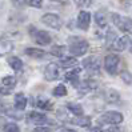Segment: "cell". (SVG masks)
<instances>
[{"label": "cell", "mask_w": 132, "mask_h": 132, "mask_svg": "<svg viewBox=\"0 0 132 132\" xmlns=\"http://www.w3.org/2000/svg\"><path fill=\"white\" fill-rule=\"evenodd\" d=\"M42 23H44L45 26H48V27H51L53 29H60L61 28V19L56 13H45V15H43Z\"/></svg>", "instance_id": "5"}, {"label": "cell", "mask_w": 132, "mask_h": 132, "mask_svg": "<svg viewBox=\"0 0 132 132\" xmlns=\"http://www.w3.org/2000/svg\"><path fill=\"white\" fill-rule=\"evenodd\" d=\"M112 21L123 32H128V31L132 29V19H129V18L120 16L118 13H112Z\"/></svg>", "instance_id": "3"}, {"label": "cell", "mask_w": 132, "mask_h": 132, "mask_svg": "<svg viewBox=\"0 0 132 132\" xmlns=\"http://www.w3.org/2000/svg\"><path fill=\"white\" fill-rule=\"evenodd\" d=\"M51 53L55 55V56H57V57H61L63 53H64V48L61 47V45H53L52 50H51Z\"/></svg>", "instance_id": "26"}, {"label": "cell", "mask_w": 132, "mask_h": 132, "mask_svg": "<svg viewBox=\"0 0 132 132\" xmlns=\"http://www.w3.org/2000/svg\"><path fill=\"white\" fill-rule=\"evenodd\" d=\"M24 2L28 5L34 7V8H42V5H43V0H24Z\"/></svg>", "instance_id": "27"}, {"label": "cell", "mask_w": 132, "mask_h": 132, "mask_svg": "<svg viewBox=\"0 0 132 132\" xmlns=\"http://www.w3.org/2000/svg\"><path fill=\"white\" fill-rule=\"evenodd\" d=\"M60 64H61V67H63V68H72L73 65L77 64V60L75 57H72V56H67V57L61 59V63Z\"/></svg>", "instance_id": "21"}, {"label": "cell", "mask_w": 132, "mask_h": 132, "mask_svg": "<svg viewBox=\"0 0 132 132\" xmlns=\"http://www.w3.org/2000/svg\"><path fill=\"white\" fill-rule=\"evenodd\" d=\"M95 21L99 27H104L107 24V18L103 12H96L95 13Z\"/></svg>", "instance_id": "23"}, {"label": "cell", "mask_w": 132, "mask_h": 132, "mask_svg": "<svg viewBox=\"0 0 132 132\" xmlns=\"http://www.w3.org/2000/svg\"><path fill=\"white\" fill-rule=\"evenodd\" d=\"M26 53L31 57H35V59H40V57H44L45 56V51L40 50V48H27L26 50Z\"/></svg>", "instance_id": "17"}, {"label": "cell", "mask_w": 132, "mask_h": 132, "mask_svg": "<svg viewBox=\"0 0 132 132\" xmlns=\"http://www.w3.org/2000/svg\"><path fill=\"white\" fill-rule=\"evenodd\" d=\"M121 79L124 80V83H126V84H132V75L128 73L127 71L121 72Z\"/></svg>", "instance_id": "28"}, {"label": "cell", "mask_w": 132, "mask_h": 132, "mask_svg": "<svg viewBox=\"0 0 132 132\" xmlns=\"http://www.w3.org/2000/svg\"><path fill=\"white\" fill-rule=\"evenodd\" d=\"M72 124H76L79 127H89L91 126V119L88 116H80V118H76L71 120Z\"/></svg>", "instance_id": "18"}, {"label": "cell", "mask_w": 132, "mask_h": 132, "mask_svg": "<svg viewBox=\"0 0 132 132\" xmlns=\"http://www.w3.org/2000/svg\"><path fill=\"white\" fill-rule=\"evenodd\" d=\"M11 94V89H7L4 87H0V95H10Z\"/></svg>", "instance_id": "31"}, {"label": "cell", "mask_w": 132, "mask_h": 132, "mask_svg": "<svg viewBox=\"0 0 132 132\" xmlns=\"http://www.w3.org/2000/svg\"><path fill=\"white\" fill-rule=\"evenodd\" d=\"M13 51V43L7 39H0V56H5Z\"/></svg>", "instance_id": "12"}, {"label": "cell", "mask_w": 132, "mask_h": 132, "mask_svg": "<svg viewBox=\"0 0 132 132\" xmlns=\"http://www.w3.org/2000/svg\"><path fill=\"white\" fill-rule=\"evenodd\" d=\"M89 23H91V13L87 11H81L77 16V27L83 31H87L89 28Z\"/></svg>", "instance_id": "10"}, {"label": "cell", "mask_w": 132, "mask_h": 132, "mask_svg": "<svg viewBox=\"0 0 132 132\" xmlns=\"http://www.w3.org/2000/svg\"><path fill=\"white\" fill-rule=\"evenodd\" d=\"M29 31L32 32V36H34V40L40 44V45H47L51 43V36L48 32L45 31H39V29H35L34 27H29Z\"/></svg>", "instance_id": "6"}, {"label": "cell", "mask_w": 132, "mask_h": 132, "mask_svg": "<svg viewBox=\"0 0 132 132\" xmlns=\"http://www.w3.org/2000/svg\"><path fill=\"white\" fill-rule=\"evenodd\" d=\"M127 39H128V44H129V51L132 52V35L127 36Z\"/></svg>", "instance_id": "33"}, {"label": "cell", "mask_w": 132, "mask_h": 132, "mask_svg": "<svg viewBox=\"0 0 132 132\" xmlns=\"http://www.w3.org/2000/svg\"><path fill=\"white\" fill-rule=\"evenodd\" d=\"M67 108H68V111L71 112L72 115L76 116V118H80V116H83V108H81V105L75 104V103H69V104L67 105Z\"/></svg>", "instance_id": "20"}, {"label": "cell", "mask_w": 132, "mask_h": 132, "mask_svg": "<svg viewBox=\"0 0 132 132\" xmlns=\"http://www.w3.org/2000/svg\"><path fill=\"white\" fill-rule=\"evenodd\" d=\"M8 64L11 65L12 69H15V71H21V68H23V61L16 56L8 57Z\"/></svg>", "instance_id": "19"}, {"label": "cell", "mask_w": 132, "mask_h": 132, "mask_svg": "<svg viewBox=\"0 0 132 132\" xmlns=\"http://www.w3.org/2000/svg\"><path fill=\"white\" fill-rule=\"evenodd\" d=\"M27 121L31 123V124H37V126L43 127V124L48 123V118H47L44 113L32 111V112H29V113L27 115Z\"/></svg>", "instance_id": "8"}, {"label": "cell", "mask_w": 132, "mask_h": 132, "mask_svg": "<svg viewBox=\"0 0 132 132\" xmlns=\"http://www.w3.org/2000/svg\"><path fill=\"white\" fill-rule=\"evenodd\" d=\"M127 45H128V39H127V36L119 37V39L116 37V39H115V42L111 44V48L115 50V51H124Z\"/></svg>", "instance_id": "13"}, {"label": "cell", "mask_w": 132, "mask_h": 132, "mask_svg": "<svg viewBox=\"0 0 132 132\" xmlns=\"http://www.w3.org/2000/svg\"><path fill=\"white\" fill-rule=\"evenodd\" d=\"M16 77L12 76V75H8V76H4L2 79V85L7 89H12L15 85H16Z\"/></svg>", "instance_id": "16"}, {"label": "cell", "mask_w": 132, "mask_h": 132, "mask_svg": "<svg viewBox=\"0 0 132 132\" xmlns=\"http://www.w3.org/2000/svg\"><path fill=\"white\" fill-rule=\"evenodd\" d=\"M99 124H111V126H116L120 124L123 121V115L115 111H108L105 113H103L100 118L97 119Z\"/></svg>", "instance_id": "2"}, {"label": "cell", "mask_w": 132, "mask_h": 132, "mask_svg": "<svg viewBox=\"0 0 132 132\" xmlns=\"http://www.w3.org/2000/svg\"><path fill=\"white\" fill-rule=\"evenodd\" d=\"M32 132H51V129L47 128V127H37V128H35Z\"/></svg>", "instance_id": "30"}, {"label": "cell", "mask_w": 132, "mask_h": 132, "mask_svg": "<svg viewBox=\"0 0 132 132\" xmlns=\"http://www.w3.org/2000/svg\"><path fill=\"white\" fill-rule=\"evenodd\" d=\"M107 132H123V129L120 128H116V127H111V128H108Z\"/></svg>", "instance_id": "32"}, {"label": "cell", "mask_w": 132, "mask_h": 132, "mask_svg": "<svg viewBox=\"0 0 132 132\" xmlns=\"http://www.w3.org/2000/svg\"><path fill=\"white\" fill-rule=\"evenodd\" d=\"M53 95L57 96V97H61V96H65L67 95V88L64 87L63 84H59L57 87L53 89Z\"/></svg>", "instance_id": "24"}, {"label": "cell", "mask_w": 132, "mask_h": 132, "mask_svg": "<svg viewBox=\"0 0 132 132\" xmlns=\"http://www.w3.org/2000/svg\"><path fill=\"white\" fill-rule=\"evenodd\" d=\"M76 3L79 7H87L91 4V0H76Z\"/></svg>", "instance_id": "29"}, {"label": "cell", "mask_w": 132, "mask_h": 132, "mask_svg": "<svg viewBox=\"0 0 132 132\" xmlns=\"http://www.w3.org/2000/svg\"><path fill=\"white\" fill-rule=\"evenodd\" d=\"M65 132H69V131H65Z\"/></svg>", "instance_id": "34"}, {"label": "cell", "mask_w": 132, "mask_h": 132, "mask_svg": "<svg viewBox=\"0 0 132 132\" xmlns=\"http://www.w3.org/2000/svg\"><path fill=\"white\" fill-rule=\"evenodd\" d=\"M83 67L87 69L89 73H97L99 69H100V61H99L97 57L91 56V57H87L83 61Z\"/></svg>", "instance_id": "9"}, {"label": "cell", "mask_w": 132, "mask_h": 132, "mask_svg": "<svg viewBox=\"0 0 132 132\" xmlns=\"http://www.w3.org/2000/svg\"><path fill=\"white\" fill-rule=\"evenodd\" d=\"M79 73H80V68H75L71 72H67L64 75V79L68 83H71L73 85H77V83H79Z\"/></svg>", "instance_id": "14"}, {"label": "cell", "mask_w": 132, "mask_h": 132, "mask_svg": "<svg viewBox=\"0 0 132 132\" xmlns=\"http://www.w3.org/2000/svg\"><path fill=\"white\" fill-rule=\"evenodd\" d=\"M103 96H104L107 103H111V104H119L120 103V95H119V92L115 91V89H111V88L105 89L103 92Z\"/></svg>", "instance_id": "11"}, {"label": "cell", "mask_w": 132, "mask_h": 132, "mask_svg": "<svg viewBox=\"0 0 132 132\" xmlns=\"http://www.w3.org/2000/svg\"><path fill=\"white\" fill-rule=\"evenodd\" d=\"M119 63H120V57L118 55H108L105 56L104 59V68L108 73L111 75H115L118 72V67H119Z\"/></svg>", "instance_id": "4"}, {"label": "cell", "mask_w": 132, "mask_h": 132, "mask_svg": "<svg viewBox=\"0 0 132 132\" xmlns=\"http://www.w3.org/2000/svg\"><path fill=\"white\" fill-rule=\"evenodd\" d=\"M4 132H20V128L18 124L15 123H8L4 126Z\"/></svg>", "instance_id": "25"}, {"label": "cell", "mask_w": 132, "mask_h": 132, "mask_svg": "<svg viewBox=\"0 0 132 132\" xmlns=\"http://www.w3.org/2000/svg\"><path fill=\"white\" fill-rule=\"evenodd\" d=\"M88 47L89 45L84 39H79V37L69 39V52L73 56H83L88 51Z\"/></svg>", "instance_id": "1"}, {"label": "cell", "mask_w": 132, "mask_h": 132, "mask_svg": "<svg viewBox=\"0 0 132 132\" xmlns=\"http://www.w3.org/2000/svg\"><path fill=\"white\" fill-rule=\"evenodd\" d=\"M27 107V97L24 96V94H16L15 96V108L18 111H24Z\"/></svg>", "instance_id": "15"}, {"label": "cell", "mask_w": 132, "mask_h": 132, "mask_svg": "<svg viewBox=\"0 0 132 132\" xmlns=\"http://www.w3.org/2000/svg\"><path fill=\"white\" fill-rule=\"evenodd\" d=\"M59 75H60V68L56 63H50L47 64L44 69V77L45 80L48 81H53V80H57L59 79Z\"/></svg>", "instance_id": "7"}, {"label": "cell", "mask_w": 132, "mask_h": 132, "mask_svg": "<svg viewBox=\"0 0 132 132\" xmlns=\"http://www.w3.org/2000/svg\"><path fill=\"white\" fill-rule=\"evenodd\" d=\"M36 105H37L39 108H40V110H51V107H52V104L50 103V100H48V99H45V97H40V96L37 97Z\"/></svg>", "instance_id": "22"}]
</instances>
